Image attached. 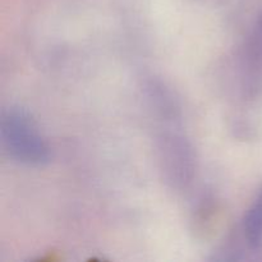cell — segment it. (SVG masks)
I'll list each match as a JSON object with an SVG mask.
<instances>
[{"mask_svg": "<svg viewBox=\"0 0 262 262\" xmlns=\"http://www.w3.org/2000/svg\"><path fill=\"white\" fill-rule=\"evenodd\" d=\"M2 127L5 145L15 159L30 165H42L49 160L48 147L23 110L5 113Z\"/></svg>", "mask_w": 262, "mask_h": 262, "instance_id": "cell-1", "label": "cell"}, {"mask_svg": "<svg viewBox=\"0 0 262 262\" xmlns=\"http://www.w3.org/2000/svg\"><path fill=\"white\" fill-rule=\"evenodd\" d=\"M246 234L248 242L257 246L262 239V193L256 200L246 217Z\"/></svg>", "mask_w": 262, "mask_h": 262, "instance_id": "cell-2", "label": "cell"}]
</instances>
